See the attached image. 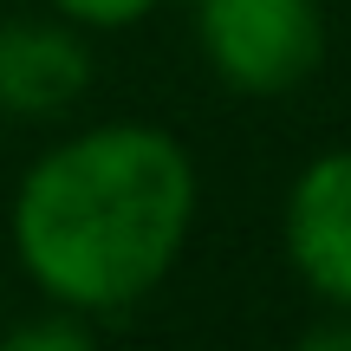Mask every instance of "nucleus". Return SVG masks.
<instances>
[{
	"label": "nucleus",
	"mask_w": 351,
	"mask_h": 351,
	"mask_svg": "<svg viewBox=\"0 0 351 351\" xmlns=\"http://www.w3.org/2000/svg\"><path fill=\"white\" fill-rule=\"evenodd\" d=\"M195 46L241 98H287L326 65L319 0H195Z\"/></svg>",
	"instance_id": "2"
},
{
	"label": "nucleus",
	"mask_w": 351,
	"mask_h": 351,
	"mask_svg": "<svg viewBox=\"0 0 351 351\" xmlns=\"http://www.w3.org/2000/svg\"><path fill=\"white\" fill-rule=\"evenodd\" d=\"M287 351H351V313H332L319 326H306Z\"/></svg>",
	"instance_id": "7"
},
{
	"label": "nucleus",
	"mask_w": 351,
	"mask_h": 351,
	"mask_svg": "<svg viewBox=\"0 0 351 351\" xmlns=\"http://www.w3.org/2000/svg\"><path fill=\"white\" fill-rule=\"evenodd\" d=\"M195 202V156L163 124H91L20 176L7 202L13 261L65 313H124L176 274Z\"/></svg>",
	"instance_id": "1"
},
{
	"label": "nucleus",
	"mask_w": 351,
	"mask_h": 351,
	"mask_svg": "<svg viewBox=\"0 0 351 351\" xmlns=\"http://www.w3.org/2000/svg\"><path fill=\"white\" fill-rule=\"evenodd\" d=\"M46 7L78 33H124V26H143L163 0H46Z\"/></svg>",
	"instance_id": "6"
},
{
	"label": "nucleus",
	"mask_w": 351,
	"mask_h": 351,
	"mask_svg": "<svg viewBox=\"0 0 351 351\" xmlns=\"http://www.w3.org/2000/svg\"><path fill=\"white\" fill-rule=\"evenodd\" d=\"M0 351H104V345H98V332H91L85 313L52 306V313L20 319L13 332H0Z\"/></svg>",
	"instance_id": "5"
},
{
	"label": "nucleus",
	"mask_w": 351,
	"mask_h": 351,
	"mask_svg": "<svg viewBox=\"0 0 351 351\" xmlns=\"http://www.w3.org/2000/svg\"><path fill=\"white\" fill-rule=\"evenodd\" d=\"M280 234L306 293L326 300L332 313H351V143L319 150L293 176Z\"/></svg>",
	"instance_id": "3"
},
{
	"label": "nucleus",
	"mask_w": 351,
	"mask_h": 351,
	"mask_svg": "<svg viewBox=\"0 0 351 351\" xmlns=\"http://www.w3.org/2000/svg\"><path fill=\"white\" fill-rule=\"evenodd\" d=\"M91 85L85 33L59 13H26L0 26V111L7 117H59Z\"/></svg>",
	"instance_id": "4"
}]
</instances>
